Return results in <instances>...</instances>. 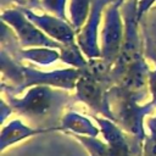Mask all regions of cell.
I'll return each mask as SVG.
<instances>
[{
    "label": "cell",
    "mask_w": 156,
    "mask_h": 156,
    "mask_svg": "<svg viewBox=\"0 0 156 156\" xmlns=\"http://www.w3.org/2000/svg\"><path fill=\"white\" fill-rule=\"evenodd\" d=\"M91 4H93V0H69L68 21L74 27L77 33L85 23Z\"/></svg>",
    "instance_id": "obj_13"
},
{
    "label": "cell",
    "mask_w": 156,
    "mask_h": 156,
    "mask_svg": "<svg viewBox=\"0 0 156 156\" xmlns=\"http://www.w3.org/2000/svg\"><path fill=\"white\" fill-rule=\"evenodd\" d=\"M40 9L43 12L57 16L63 20H68L67 0H40Z\"/></svg>",
    "instance_id": "obj_14"
},
{
    "label": "cell",
    "mask_w": 156,
    "mask_h": 156,
    "mask_svg": "<svg viewBox=\"0 0 156 156\" xmlns=\"http://www.w3.org/2000/svg\"><path fill=\"white\" fill-rule=\"evenodd\" d=\"M152 60H154V67L150 68L149 72V94H150V101L154 104L156 108V55L152 54Z\"/></svg>",
    "instance_id": "obj_15"
},
{
    "label": "cell",
    "mask_w": 156,
    "mask_h": 156,
    "mask_svg": "<svg viewBox=\"0 0 156 156\" xmlns=\"http://www.w3.org/2000/svg\"><path fill=\"white\" fill-rule=\"evenodd\" d=\"M123 2L124 0H115L106 7L100 29V58L112 67L117 61L124 39Z\"/></svg>",
    "instance_id": "obj_4"
},
{
    "label": "cell",
    "mask_w": 156,
    "mask_h": 156,
    "mask_svg": "<svg viewBox=\"0 0 156 156\" xmlns=\"http://www.w3.org/2000/svg\"><path fill=\"white\" fill-rule=\"evenodd\" d=\"M60 61L66 63L68 67H73L80 71L88 68L89 58L84 55L77 41L62 44L60 48Z\"/></svg>",
    "instance_id": "obj_12"
},
{
    "label": "cell",
    "mask_w": 156,
    "mask_h": 156,
    "mask_svg": "<svg viewBox=\"0 0 156 156\" xmlns=\"http://www.w3.org/2000/svg\"><path fill=\"white\" fill-rule=\"evenodd\" d=\"M145 126L150 132V135L156 136V115L155 116H150L145 119Z\"/></svg>",
    "instance_id": "obj_18"
},
{
    "label": "cell",
    "mask_w": 156,
    "mask_h": 156,
    "mask_svg": "<svg viewBox=\"0 0 156 156\" xmlns=\"http://www.w3.org/2000/svg\"><path fill=\"white\" fill-rule=\"evenodd\" d=\"M108 100L113 113V121L128 135L144 143L146 138L145 117L156 110L154 104L150 100L141 104L135 96L116 84L108 90Z\"/></svg>",
    "instance_id": "obj_3"
},
{
    "label": "cell",
    "mask_w": 156,
    "mask_h": 156,
    "mask_svg": "<svg viewBox=\"0 0 156 156\" xmlns=\"http://www.w3.org/2000/svg\"><path fill=\"white\" fill-rule=\"evenodd\" d=\"M143 156H156V136L146 135L143 144Z\"/></svg>",
    "instance_id": "obj_16"
},
{
    "label": "cell",
    "mask_w": 156,
    "mask_h": 156,
    "mask_svg": "<svg viewBox=\"0 0 156 156\" xmlns=\"http://www.w3.org/2000/svg\"><path fill=\"white\" fill-rule=\"evenodd\" d=\"M1 21L12 28L22 48H61V44L49 38L33 21L27 17L22 7L12 6L1 10Z\"/></svg>",
    "instance_id": "obj_6"
},
{
    "label": "cell",
    "mask_w": 156,
    "mask_h": 156,
    "mask_svg": "<svg viewBox=\"0 0 156 156\" xmlns=\"http://www.w3.org/2000/svg\"><path fill=\"white\" fill-rule=\"evenodd\" d=\"M51 130H60V128H43V127L33 128L24 124L21 119H13L6 126H4L1 129V147L5 149V146L23 140L26 138Z\"/></svg>",
    "instance_id": "obj_10"
},
{
    "label": "cell",
    "mask_w": 156,
    "mask_h": 156,
    "mask_svg": "<svg viewBox=\"0 0 156 156\" xmlns=\"http://www.w3.org/2000/svg\"><path fill=\"white\" fill-rule=\"evenodd\" d=\"M112 84L102 78H99L88 68L82 71L74 88V101L87 105L93 112L113 121L111 111L108 90Z\"/></svg>",
    "instance_id": "obj_5"
},
{
    "label": "cell",
    "mask_w": 156,
    "mask_h": 156,
    "mask_svg": "<svg viewBox=\"0 0 156 156\" xmlns=\"http://www.w3.org/2000/svg\"><path fill=\"white\" fill-rule=\"evenodd\" d=\"M155 4L156 0H138V17L140 21Z\"/></svg>",
    "instance_id": "obj_17"
},
{
    "label": "cell",
    "mask_w": 156,
    "mask_h": 156,
    "mask_svg": "<svg viewBox=\"0 0 156 156\" xmlns=\"http://www.w3.org/2000/svg\"><path fill=\"white\" fill-rule=\"evenodd\" d=\"M22 10L27 17L33 21L49 38L57 41L58 44L62 45L77 41V30L68 20H63L46 12L39 13L30 9L22 7Z\"/></svg>",
    "instance_id": "obj_8"
},
{
    "label": "cell",
    "mask_w": 156,
    "mask_h": 156,
    "mask_svg": "<svg viewBox=\"0 0 156 156\" xmlns=\"http://www.w3.org/2000/svg\"><path fill=\"white\" fill-rule=\"evenodd\" d=\"M1 90L5 95H21L34 85H50L68 91L74 90L82 73L80 69L68 67L54 71H43L26 66L7 51H0Z\"/></svg>",
    "instance_id": "obj_1"
},
{
    "label": "cell",
    "mask_w": 156,
    "mask_h": 156,
    "mask_svg": "<svg viewBox=\"0 0 156 156\" xmlns=\"http://www.w3.org/2000/svg\"><path fill=\"white\" fill-rule=\"evenodd\" d=\"M23 7L24 9H30V10H41L40 9V0H22Z\"/></svg>",
    "instance_id": "obj_20"
},
{
    "label": "cell",
    "mask_w": 156,
    "mask_h": 156,
    "mask_svg": "<svg viewBox=\"0 0 156 156\" xmlns=\"http://www.w3.org/2000/svg\"><path fill=\"white\" fill-rule=\"evenodd\" d=\"M1 4V10L12 7V6H18V7H23L22 0H0Z\"/></svg>",
    "instance_id": "obj_19"
},
{
    "label": "cell",
    "mask_w": 156,
    "mask_h": 156,
    "mask_svg": "<svg viewBox=\"0 0 156 156\" xmlns=\"http://www.w3.org/2000/svg\"><path fill=\"white\" fill-rule=\"evenodd\" d=\"M72 100H74V96L68 90L50 85L30 87L22 96L6 95V101L13 112L35 123H48L58 117Z\"/></svg>",
    "instance_id": "obj_2"
},
{
    "label": "cell",
    "mask_w": 156,
    "mask_h": 156,
    "mask_svg": "<svg viewBox=\"0 0 156 156\" xmlns=\"http://www.w3.org/2000/svg\"><path fill=\"white\" fill-rule=\"evenodd\" d=\"M60 130L73 132L74 134H83L85 136H96L99 128L87 117L76 111H67L61 117Z\"/></svg>",
    "instance_id": "obj_11"
},
{
    "label": "cell",
    "mask_w": 156,
    "mask_h": 156,
    "mask_svg": "<svg viewBox=\"0 0 156 156\" xmlns=\"http://www.w3.org/2000/svg\"><path fill=\"white\" fill-rule=\"evenodd\" d=\"M4 50L20 61H29L39 66H50L60 60V49L54 48H22L18 44Z\"/></svg>",
    "instance_id": "obj_9"
},
{
    "label": "cell",
    "mask_w": 156,
    "mask_h": 156,
    "mask_svg": "<svg viewBox=\"0 0 156 156\" xmlns=\"http://www.w3.org/2000/svg\"><path fill=\"white\" fill-rule=\"evenodd\" d=\"M115 0H93L85 23L77 33V43L88 58L100 57V26L106 7Z\"/></svg>",
    "instance_id": "obj_7"
}]
</instances>
